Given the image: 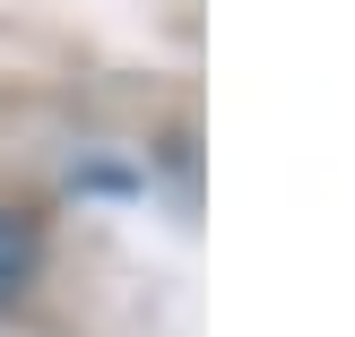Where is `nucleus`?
<instances>
[{
  "mask_svg": "<svg viewBox=\"0 0 355 337\" xmlns=\"http://www.w3.org/2000/svg\"><path fill=\"white\" fill-rule=\"evenodd\" d=\"M44 217L35 208H0V303H17V294H35V277H44Z\"/></svg>",
  "mask_w": 355,
  "mask_h": 337,
  "instance_id": "nucleus-1",
  "label": "nucleus"
}]
</instances>
